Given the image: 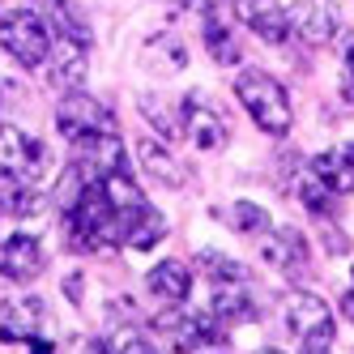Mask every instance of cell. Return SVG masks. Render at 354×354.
<instances>
[{
  "mask_svg": "<svg viewBox=\"0 0 354 354\" xmlns=\"http://www.w3.org/2000/svg\"><path fill=\"white\" fill-rule=\"evenodd\" d=\"M64 226H68V243L82 252L120 243V214L107 201L103 184H94V180H82L77 196L64 205Z\"/></svg>",
  "mask_w": 354,
  "mask_h": 354,
  "instance_id": "cell-1",
  "label": "cell"
},
{
  "mask_svg": "<svg viewBox=\"0 0 354 354\" xmlns=\"http://www.w3.org/2000/svg\"><path fill=\"white\" fill-rule=\"evenodd\" d=\"M235 94H239L243 111L257 120L261 133H269V137L290 133L295 111H290V98H286L282 82H273L269 73H261V68H248V73H239V77H235Z\"/></svg>",
  "mask_w": 354,
  "mask_h": 354,
  "instance_id": "cell-2",
  "label": "cell"
},
{
  "mask_svg": "<svg viewBox=\"0 0 354 354\" xmlns=\"http://www.w3.org/2000/svg\"><path fill=\"white\" fill-rule=\"evenodd\" d=\"M0 47L17 60V64H47V52H52V30L47 21L30 9H17V13H5L0 17Z\"/></svg>",
  "mask_w": 354,
  "mask_h": 354,
  "instance_id": "cell-3",
  "label": "cell"
},
{
  "mask_svg": "<svg viewBox=\"0 0 354 354\" xmlns=\"http://www.w3.org/2000/svg\"><path fill=\"white\" fill-rule=\"evenodd\" d=\"M286 324L299 337L303 354H316V350L333 346V312H328L324 299H316L308 290H290L286 295Z\"/></svg>",
  "mask_w": 354,
  "mask_h": 354,
  "instance_id": "cell-4",
  "label": "cell"
},
{
  "mask_svg": "<svg viewBox=\"0 0 354 354\" xmlns=\"http://www.w3.org/2000/svg\"><path fill=\"white\" fill-rule=\"evenodd\" d=\"M56 129L64 133V141H90V137H103V133H120L115 129V120L111 111L98 103V98L90 94H77V90H68L60 98V107H56Z\"/></svg>",
  "mask_w": 354,
  "mask_h": 354,
  "instance_id": "cell-5",
  "label": "cell"
},
{
  "mask_svg": "<svg viewBox=\"0 0 354 354\" xmlns=\"http://www.w3.org/2000/svg\"><path fill=\"white\" fill-rule=\"evenodd\" d=\"M154 328L162 333V342H167L171 350H180V354H192V350H201V346L226 342V337H222V324H218L214 316L180 312V303H175V308H167V312L154 320Z\"/></svg>",
  "mask_w": 354,
  "mask_h": 354,
  "instance_id": "cell-6",
  "label": "cell"
},
{
  "mask_svg": "<svg viewBox=\"0 0 354 354\" xmlns=\"http://www.w3.org/2000/svg\"><path fill=\"white\" fill-rule=\"evenodd\" d=\"M0 171L21 180V184L26 180L35 184L47 171V149L35 137H26L21 129H13V124H0Z\"/></svg>",
  "mask_w": 354,
  "mask_h": 354,
  "instance_id": "cell-7",
  "label": "cell"
},
{
  "mask_svg": "<svg viewBox=\"0 0 354 354\" xmlns=\"http://www.w3.org/2000/svg\"><path fill=\"white\" fill-rule=\"evenodd\" d=\"M226 9L235 13L239 26H248L252 35H261L265 43H286L290 26H286V9L277 0H226Z\"/></svg>",
  "mask_w": 354,
  "mask_h": 354,
  "instance_id": "cell-8",
  "label": "cell"
},
{
  "mask_svg": "<svg viewBox=\"0 0 354 354\" xmlns=\"http://www.w3.org/2000/svg\"><path fill=\"white\" fill-rule=\"evenodd\" d=\"M47 60H52V86H60V90L82 86L86 60H90V39L60 35V39L52 43V52H47Z\"/></svg>",
  "mask_w": 354,
  "mask_h": 354,
  "instance_id": "cell-9",
  "label": "cell"
},
{
  "mask_svg": "<svg viewBox=\"0 0 354 354\" xmlns=\"http://www.w3.org/2000/svg\"><path fill=\"white\" fill-rule=\"evenodd\" d=\"M286 26H290V35H299L308 47H324V43H333V35H337L333 13L320 9L316 0H295V5L286 9Z\"/></svg>",
  "mask_w": 354,
  "mask_h": 354,
  "instance_id": "cell-10",
  "label": "cell"
},
{
  "mask_svg": "<svg viewBox=\"0 0 354 354\" xmlns=\"http://www.w3.org/2000/svg\"><path fill=\"white\" fill-rule=\"evenodd\" d=\"M43 273V248L35 235H9L0 243V277L9 282H30Z\"/></svg>",
  "mask_w": 354,
  "mask_h": 354,
  "instance_id": "cell-11",
  "label": "cell"
},
{
  "mask_svg": "<svg viewBox=\"0 0 354 354\" xmlns=\"http://www.w3.org/2000/svg\"><path fill=\"white\" fill-rule=\"evenodd\" d=\"M261 252H265V261H269L273 269H282L286 277H303V273H308V265H312L308 239H303V235L295 231V226H286V231L269 235Z\"/></svg>",
  "mask_w": 354,
  "mask_h": 354,
  "instance_id": "cell-12",
  "label": "cell"
},
{
  "mask_svg": "<svg viewBox=\"0 0 354 354\" xmlns=\"http://www.w3.org/2000/svg\"><path fill=\"white\" fill-rule=\"evenodd\" d=\"M201 39H205V52L218 64H239V39H235V21L226 17L218 5L201 9Z\"/></svg>",
  "mask_w": 354,
  "mask_h": 354,
  "instance_id": "cell-13",
  "label": "cell"
},
{
  "mask_svg": "<svg viewBox=\"0 0 354 354\" xmlns=\"http://www.w3.org/2000/svg\"><path fill=\"white\" fill-rule=\"evenodd\" d=\"M43 303L39 299H5L0 303V342H39Z\"/></svg>",
  "mask_w": 354,
  "mask_h": 354,
  "instance_id": "cell-14",
  "label": "cell"
},
{
  "mask_svg": "<svg viewBox=\"0 0 354 354\" xmlns=\"http://www.w3.org/2000/svg\"><path fill=\"white\" fill-rule=\"evenodd\" d=\"M162 235H167V218L149 205V201H141V205L129 209V214H120V243L124 248L145 252V248H154Z\"/></svg>",
  "mask_w": 354,
  "mask_h": 354,
  "instance_id": "cell-15",
  "label": "cell"
},
{
  "mask_svg": "<svg viewBox=\"0 0 354 354\" xmlns=\"http://www.w3.org/2000/svg\"><path fill=\"white\" fill-rule=\"evenodd\" d=\"M180 111H184V133H188V141L201 149V154H218V149L226 145V124L205 103H196V94L188 98Z\"/></svg>",
  "mask_w": 354,
  "mask_h": 354,
  "instance_id": "cell-16",
  "label": "cell"
},
{
  "mask_svg": "<svg viewBox=\"0 0 354 354\" xmlns=\"http://www.w3.org/2000/svg\"><path fill=\"white\" fill-rule=\"evenodd\" d=\"M312 171H316V180L333 196L354 192V141H346L337 149H324L320 158H312Z\"/></svg>",
  "mask_w": 354,
  "mask_h": 354,
  "instance_id": "cell-17",
  "label": "cell"
},
{
  "mask_svg": "<svg viewBox=\"0 0 354 354\" xmlns=\"http://www.w3.org/2000/svg\"><path fill=\"white\" fill-rule=\"evenodd\" d=\"M145 286L154 290V295L167 303V308H175V303H184V299H188V290H192V273H188L180 261H162V265L149 269Z\"/></svg>",
  "mask_w": 354,
  "mask_h": 354,
  "instance_id": "cell-18",
  "label": "cell"
},
{
  "mask_svg": "<svg viewBox=\"0 0 354 354\" xmlns=\"http://www.w3.org/2000/svg\"><path fill=\"white\" fill-rule=\"evenodd\" d=\"M214 320L222 324H243L257 316V308H252V295L243 290V282H214V308H209Z\"/></svg>",
  "mask_w": 354,
  "mask_h": 354,
  "instance_id": "cell-19",
  "label": "cell"
},
{
  "mask_svg": "<svg viewBox=\"0 0 354 354\" xmlns=\"http://www.w3.org/2000/svg\"><path fill=\"white\" fill-rule=\"evenodd\" d=\"M141 60L154 73H180L188 64V52H184V43L175 39V35H154L141 47Z\"/></svg>",
  "mask_w": 354,
  "mask_h": 354,
  "instance_id": "cell-20",
  "label": "cell"
},
{
  "mask_svg": "<svg viewBox=\"0 0 354 354\" xmlns=\"http://www.w3.org/2000/svg\"><path fill=\"white\" fill-rule=\"evenodd\" d=\"M137 154H141V167L154 175L158 184H167V188H180V184H188V171L175 162L171 154H162V149L154 145V141H141L137 145Z\"/></svg>",
  "mask_w": 354,
  "mask_h": 354,
  "instance_id": "cell-21",
  "label": "cell"
},
{
  "mask_svg": "<svg viewBox=\"0 0 354 354\" xmlns=\"http://www.w3.org/2000/svg\"><path fill=\"white\" fill-rule=\"evenodd\" d=\"M35 209H39L35 188H26L21 180L0 171V214H35Z\"/></svg>",
  "mask_w": 354,
  "mask_h": 354,
  "instance_id": "cell-22",
  "label": "cell"
},
{
  "mask_svg": "<svg viewBox=\"0 0 354 354\" xmlns=\"http://www.w3.org/2000/svg\"><path fill=\"white\" fill-rule=\"evenodd\" d=\"M222 218L235 226V231H243V235H261V231H269V214L257 205V201H235L231 209H222Z\"/></svg>",
  "mask_w": 354,
  "mask_h": 354,
  "instance_id": "cell-23",
  "label": "cell"
},
{
  "mask_svg": "<svg viewBox=\"0 0 354 354\" xmlns=\"http://www.w3.org/2000/svg\"><path fill=\"white\" fill-rule=\"evenodd\" d=\"M299 201H303L312 214H328V209H333V192L316 180L312 167H303V175H299Z\"/></svg>",
  "mask_w": 354,
  "mask_h": 354,
  "instance_id": "cell-24",
  "label": "cell"
},
{
  "mask_svg": "<svg viewBox=\"0 0 354 354\" xmlns=\"http://www.w3.org/2000/svg\"><path fill=\"white\" fill-rule=\"evenodd\" d=\"M141 111H145L149 120H154V129H158V133H162L167 141H175V137L184 133V111L175 115L171 107H162V103H158L154 94H145V98H141Z\"/></svg>",
  "mask_w": 354,
  "mask_h": 354,
  "instance_id": "cell-25",
  "label": "cell"
},
{
  "mask_svg": "<svg viewBox=\"0 0 354 354\" xmlns=\"http://www.w3.org/2000/svg\"><path fill=\"white\" fill-rule=\"evenodd\" d=\"M196 269H205L214 282H243V265H239V261H226L222 252H201V257H196Z\"/></svg>",
  "mask_w": 354,
  "mask_h": 354,
  "instance_id": "cell-26",
  "label": "cell"
},
{
  "mask_svg": "<svg viewBox=\"0 0 354 354\" xmlns=\"http://www.w3.org/2000/svg\"><path fill=\"white\" fill-rule=\"evenodd\" d=\"M342 94L354 103V43H350V52H346V73H342Z\"/></svg>",
  "mask_w": 354,
  "mask_h": 354,
  "instance_id": "cell-27",
  "label": "cell"
},
{
  "mask_svg": "<svg viewBox=\"0 0 354 354\" xmlns=\"http://www.w3.org/2000/svg\"><path fill=\"white\" fill-rule=\"evenodd\" d=\"M120 354H158L154 346H149L145 337H124V346H120Z\"/></svg>",
  "mask_w": 354,
  "mask_h": 354,
  "instance_id": "cell-28",
  "label": "cell"
},
{
  "mask_svg": "<svg viewBox=\"0 0 354 354\" xmlns=\"http://www.w3.org/2000/svg\"><path fill=\"white\" fill-rule=\"evenodd\" d=\"M324 243H328V252H346V248H350L342 231H328V239H324Z\"/></svg>",
  "mask_w": 354,
  "mask_h": 354,
  "instance_id": "cell-29",
  "label": "cell"
},
{
  "mask_svg": "<svg viewBox=\"0 0 354 354\" xmlns=\"http://www.w3.org/2000/svg\"><path fill=\"white\" fill-rule=\"evenodd\" d=\"M342 316H346V320L354 324V286H350V290L342 295Z\"/></svg>",
  "mask_w": 354,
  "mask_h": 354,
  "instance_id": "cell-30",
  "label": "cell"
},
{
  "mask_svg": "<svg viewBox=\"0 0 354 354\" xmlns=\"http://www.w3.org/2000/svg\"><path fill=\"white\" fill-rule=\"evenodd\" d=\"M90 354H111V350H107L103 342H94V346H90Z\"/></svg>",
  "mask_w": 354,
  "mask_h": 354,
  "instance_id": "cell-31",
  "label": "cell"
},
{
  "mask_svg": "<svg viewBox=\"0 0 354 354\" xmlns=\"http://www.w3.org/2000/svg\"><path fill=\"white\" fill-rule=\"evenodd\" d=\"M35 354H52V346H47V342H39V346H35Z\"/></svg>",
  "mask_w": 354,
  "mask_h": 354,
  "instance_id": "cell-32",
  "label": "cell"
},
{
  "mask_svg": "<svg viewBox=\"0 0 354 354\" xmlns=\"http://www.w3.org/2000/svg\"><path fill=\"white\" fill-rule=\"evenodd\" d=\"M257 354H282V350H257Z\"/></svg>",
  "mask_w": 354,
  "mask_h": 354,
  "instance_id": "cell-33",
  "label": "cell"
},
{
  "mask_svg": "<svg viewBox=\"0 0 354 354\" xmlns=\"http://www.w3.org/2000/svg\"><path fill=\"white\" fill-rule=\"evenodd\" d=\"M316 354H328V350H316Z\"/></svg>",
  "mask_w": 354,
  "mask_h": 354,
  "instance_id": "cell-34",
  "label": "cell"
}]
</instances>
